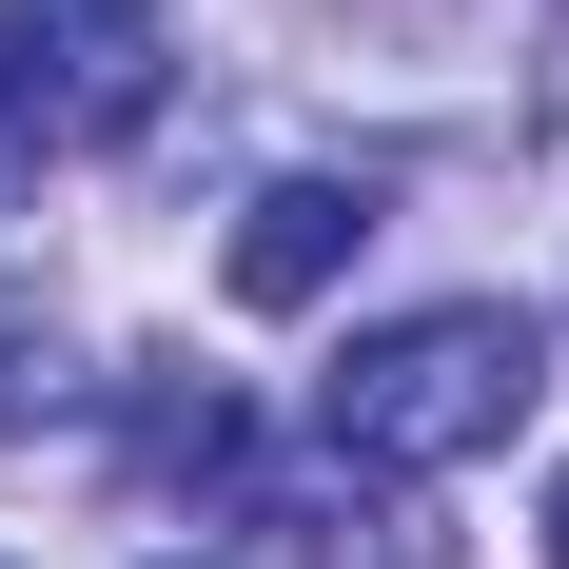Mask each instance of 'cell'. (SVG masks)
<instances>
[{"mask_svg":"<svg viewBox=\"0 0 569 569\" xmlns=\"http://www.w3.org/2000/svg\"><path fill=\"white\" fill-rule=\"evenodd\" d=\"M530 393H550V335H530L511 295H452V315L353 335L335 373H315V432H335L353 471H471V452L530 432Z\"/></svg>","mask_w":569,"mask_h":569,"instance_id":"1","label":"cell"},{"mask_svg":"<svg viewBox=\"0 0 569 569\" xmlns=\"http://www.w3.org/2000/svg\"><path fill=\"white\" fill-rule=\"evenodd\" d=\"M0 79L40 138H138L177 79V20L158 0H0Z\"/></svg>","mask_w":569,"mask_h":569,"instance_id":"2","label":"cell"},{"mask_svg":"<svg viewBox=\"0 0 569 569\" xmlns=\"http://www.w3.org/2000/svg\"><path fill=\"white\" fill-rule=\"evenodd\" d=\"M353 256H373V177H256V217H236V315H315Z\"/></svg>","mask_w":569,"mask_h":569,"instance_id":"3","label":"cell"},{"mask_svg":"<svg viewBox=\"0 0 569 569\" xmlns=\"http://www.w3.org/2000/svg\"><path fill=\"white\" fill-rule=\"evenodd\" d=\"M236 530H276V550H315V569H432V530L393 511V471H353V452L256 471V511H236Z\"/></svg>","mask_w":569,"mask_h":569,"instance_id":"4","label":"cell"},{"mask_svg":"<svg viewBox=\"0 0 569 569\" xmlns=\"http://www.w3.org/2000/svg\"><path fill=\"white\" fill-rule=\"evenodd\" d=\"M20 158H40V118H20V79H0V197H20Z\"/></svg>","mask_w":569,"mask_h":569,"instance_id":"5","label":"cell"},{"mask_svg":"<svg viewBox=\"0 0 569 569\" xmlns=\"http://www.w3.org/2000/svg\"><path fill=\"white\" fill-rule=\"evenodd\" d=\"M550 569H569V471H550Z\"/></svg>","mask_w":569,"mask_h":569,"instance_id":"6","label":"cell"}]
</instances>
